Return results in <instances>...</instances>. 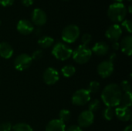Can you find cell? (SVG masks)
Wrapping results in <instances>:
<instances>
[{"mask_svg": "<svg viewBox=\"0 0 132 131\" xmlns=\"http://www.w3.org/2000/svg\"><path fill=\"white\" fill-rule=\"evenodd\" d=\"M128 1H129V2H131V0H128Z\"/></svg>", "mask_w": 132, "mask_h": 131, "instance_id": "60d3db41", "label": "cell"}, {"mask_svg": "<svg viewBox=\"0 0 132 131\" xmlns=\"http://www.w3.org/2000/svg\"><path fill=\"white\" fill-rule=\"evenodd\" d=\"M94 121V113L89 111L88 110L80 113L77 119L78 126L81 128L89 127L93 124Z\"/></svg>", "mask_w": 132, "mask_h": 131, "instance_id": "9c48e42d", "label": "cell"}, {"mask_svg": "<svg viewBox=\"0 0 132 131\" xmlns=\"http://www.w3.org/2000/svg\"><path fill=\"white\" fill-rule=\"evenodd\" d=\"M71 118V113L67 109H63L59 113V120L63 123H67Z\"/></svg>", "mask_w": 132, "mask_h": 131, "instance_id": "7402d4cb", "label": "cell"}, {"mask_svg": "<svg viewBox=\"0 0 132 131\" xmlns=\"http://www.w3.org/2000/svg\"><path fill=\"white\" fill-rule=\"evenodd\" d=\"M128 11H129V12H130V13H131L132 12L131 5H129V7H128Z\"/></svg>", "mask_w": 132, "mask_h": 131, "instance_id": "74e56055", "label": "cell"}, {"mask_svg": "<svg viewBox=\"0 0 132 131\" xmlns=\"http://www.w3.org/2000/svg\"><path fill=\"white\" fill-rule=\"evenodd\" d=\"M112 48L114 50H118L120 49V43L118 42H113V43H112Z\"/></svg>", "mask_w": 132, "mask_h": 131, "instance_id": "e575fe53", "label": "cell"}, {"mask_svg": "<svg viewBox=\"0 0 132 131\" xmlns=\"http://www.w3.org/2000/svg\"><path fill=\"white\" fill-rule=\"evenodd\" d=\"M76 73V68L73 65H66L62 67L61 73L64 77L70 78L73 76Z\"/></svg>", "mask_w": 132, "mask_h": 131, "instance_id": "44dd1931", "label": "cell"}, {"mask_svg": "<svg viewBox=\"0 0 132 131\" xmlns=\"http://www.w3.org/2000/svg\"><path fill=\"white\" fill-rule=\"evenodd\" d=\"M92 53H94L97 56H101L108 54L109 51V46L105 42H96L91 49Z\"/></svg>", "mask_w": 132, "mask_h": 131, "instance_id": "2e32d148", "label": "cell"}, {"mask_svg": "<svg viewBox=\"0 0 132 131\" xmlns=\"http://www.w3.org/2000/svg\"><path fill=\"white\" fill-rule=\"evenodd\" d=\"M21 2L24 6L29 7V6H31L33 4L34 0H21Z\"/></svg>", "mask_w": 132, "mask_h": 131, "instance_id": "836d02e7", "label": "cell"}, {"mask_svg": "<svg viewBox=\"0 0 132 131\" xmlns=\"http://www.w3.org/2000/svg\"><path fill=\"white\" fill-rule=\"evenodd\" d=\"M32 63V59L31 56L26 53H22L15 57L14 60V67L18 71H24L31 66Z\"/></svg>", "mask_w": 132, "mask_h": 131, "instance_id": "52a82bcc", "label": "cell"}, {"mask_svg": "<svg viewBox=\"0 0 132 131\" xmlns=\"http://www.w3.org/2000/svg\"><path fill=\"white\" fill-rule=\"evenodd\" d=\"M91 94L87 89H80L75 91L72 96V103L75 106H84L90 101Z\"/></svg>", "mask_w": 132, "mask_h": 131, "instance_id": "8992f818", "label": "cell"}, {"mask_svg": "<svg viewBox=\"0 0 132 131\" xmlns=\"http://www.w3.org/2000/svg\"><path fill=\"white\" fill-rule=\"evenodd\" d=\"M53 43H54V39L49 36H42L38 40L39 46L43 49H48L50 46H52Z\"/></svg>", "mask_w": 132, "mask_h": 131, "instance_id": "d6986e66", "label": "cell"}, {"mask_svg": "<svg viewBox=\"0 0 132 131\" xmlns=\"http://www.w3.org/2000/svg\"><path fill=\"white\" fill-rule=\"evenodd\" d=\"M119 86H120L121 91H124L125 93L131 92V83L129 80H123Z\"/></svg>", "mask_w": 132, "mask_h": 131, "instance_id": "4316f807", "label": "cell"}, {"mask_svg": "<svg viewBox=\"0 0 132 131\" xmlns=\"http://www.w3.org/2000/svg\"><path fill=\"white\" fill-rule=\"evenodd\" d=\"M15 0H0V5L3 7L11 6L14 3Z\"/></svg>", "mask_w": 132, "mask_h": 131, "instance_id": "1f68e13d", "label": "cell"}, {"mask_svg": "<svg viewBox=\"0 0 132 131\" xmlns=\"http://www.w3.org/2000/svg\"><path fill=\"white\" fill-rule=\"evenodd\" d=\"M1 24H2V22H1V20H0V25H1Z\"/></svg>", "mask_w": 132, "mask_h": 131, "instance_id": "ab89813d", "label": "cell"}, {"mask_svg": "<svg viewBox=\"0 0 132 131\" xmlns=\"http://www.w3.org/2000/svg\"><path fill=\"white\" fill-rule=\"evenodd\" d=\"M114 1H115L116 2H122L124 0H114Z\"/></svg>", "mask_w": 132, "mask_h": 131, "instance_id": "f35d334b", "label": "cell"}, {"mask_svg": "<svg viewBox=\"0 0 132 131\" xmlns=\"http://www.w3.org/2000/svg\"><path fill=\"white\" fill-rule=\"evenodd\" d=\"M43 80L44 83L47 85H53L58 82L60 80V74L59 72L53 68L48 67L43 74Z\"/></svg>", "mask_w": 132, "mask_h": 131, "instance_id": "8fae6325", "label": "cell"}, {"mask_svg": "<svg viewBox=\"0 0 132 131\" xmlns=\"http://www.w3.org/2000/svg\"><path fill=\"white\" fill-rule=\"evenodd\" d=\"M88 103H89L88 104V110L92 113H95V112L98 111L101 107V102L97 99H94V100L90 101Z\"/></svg>", "mask_w": 132, "mask_h": 131, "instance_id": "d4e9b609", "label": "cell"}, {"mask_svg": "<svg viewBox=\"0 0 132 131\" xmlns=\"http://www.w3.org/2000/svg\"><path fill=\"white\" fill-rule=\"evenodd\" d=\"M122 94L119 85L116 83H110L103 89L101 100L106 107L113 108L117 107L120 106Z\"/></svg>", "mask_w": 132, "mask_h": 131, "instance_id": "6da1fadb", "label": "cell"}, {"mask_svg": "<svg viewBox=\"0 0 132 131\" xmlns=\"http://www.w3.org/2000/svg\"><path fill=\"white\" fill-rule=\"evenodd\" d=\"M73 49L63 42L56 43L52 49L53 56L60 61H66L72 56Z\"/></svg>", "mask_w": 132, "mask_h": 131, "instance_id": "277c9868", "label": "cell"}, {"mask_svg": "<svg viewBox=\"0 0 132 131\" xmlns=\"http://www.w3.org/2000/svg\"><path fill=\"white\" fill-rule=\"evenodd\" d=\"M92 54V51L88 46L80 45L74 50H73L72 57L77 63L84 64L90 59Z\"/></svg>", "mask_w": 132, "mask_h": 131, "instance_id": "3957f363", "label": "cell"}, {"mask_svg": "<svg viewBox=\"0 0 132 131\" xmlns=\"http://www.w3.org/2000/svg\"><path fill=\"white\" fill-rule=\"evenodd\" d=\"M13 55V49L12 46L6 42H0V56L3 59H10Z\"/></svg>", "mask_w": 132, "mask_h": 131, "instance_id": "ac0fdd59", "label": "cell"}, {"mask_svg": "<svg viewBox=\"0 0 132 131\" xmlns=\"http://www.w3.org/2000/svg\"><path fill=\"white\" fill-rule=\"evenodd\" d=\"M17 31L24 36L31 34L34 30L33 24L27 19H21L18 22L16 25Z\"/></svg>", "mask_w": 132, "mask_h": 131, "instance_id": "5bb4252c", "label": "cell"}, {"mask_svg": "<svg viewBox=\"0 0 132 131\" xmlns=\"http://www.w3.org/2000/svg\"><path fill=\"white\" fill-rule=\"evenodd\" d=\"M80 34V29L76 25H68L62 31L61 38L64 42L73 43L79 38Z\"/></svg>", "mask_w": 132, "mask_h": 131, "instance_id": "5b68a950", "label": "cell"}, {"mask_svg": "<svg viewBox=\"0 0 132 131\" xmlns=\"http://www.w3.org/2000/svg\"><path fill=\"white\" fill-rule=\"evenodd\" d=\"M87 90L90 94L97 93L100 90V83L97 81H91Z\"/></svg>", "mask_w": 132, "mask_h": 131, "instance_id": "484cf974", "label": "cell"}, {"mask_svg": "<svg viewBox=\"0 0 132 131\" xmlns=\"http://www.w3.org/2000/svg\"><path fill=\"white\" fill-rule=\"evenodd\" d=\"M114 115L119 120L122 122H128L131 119L132 113L131 108L118 106L114 110Z\"/></svg>", "mask_w": 132, "mask_h": 131, "instance_id": "4fadbf2b", "label": "cell"}, {"mask_svg": "<svg viewBox=\"0 0 132 131\" xmlns=\"http://www.w3.org/2000/svg\"><path fill=\"white\" fill-rule=\"evenodd\" d=\"M123 131H132V125L130 124V125L127 126Z\"/></svg>", "mask_w": 132, "mask_h": 131, "instance_id": "8d00e7d4", "label": "cell"}, {"mask_svg": "<svg viewBox=\"0 0 132 131\" xmlns=\"http://www.w3.org/2000/svg\"><path fill=\"white\" fill-rule=\"evenodd\" d=\"M32 21L34 25L37 26H42L46 23L47 15L43 9L36 8L32 13Z\"/></svg>", "mask_w": 132, "mask_h": 131, "instance_id": "7c38bea8", "label": "cell"}, {"mask_svg": "<svg viewBox=\"0 0 132 131\" xmlns=\"http://www.w3.org/2000/svg\"><path fill=\"white\" fill-rule=\"evenodd\" d=\"M12 125L10 122H3L0 124V131H11Z\"/></svg>", "mask_w": 132, "mask_h": 131, "instance_id": "f546056e", "label": "cell"}, {"mask_svg": "<svg viewBox=\"0 0 132 131\" xmlns=\"http://www.w3.org/2000/svg\"><path fill=\"white\" fill-rule=\"evenodd\" d=\"M121 28L125 29L128 33H131L132 32V23L131 21L129 19H125L121 22Z\"/></svg>", "mask_w": 132, "mask_h": 131, "instance_id": "83f0119b", "label": "cell"}, {"mask_svg": "<svg viewBox=\"0 0 132 131\" xmlns=\"http://www.w3.org/2000/svg\"><path fill=\"white\" fill-rule=\"evenodd\" d=\"M12 131H33L32 127L26 123H17L12 128Z\"/></svg>", "mask_w": 132, "mask_h": 131, "instance_id": "603a6c76", "label": "cell"}, {"mask_svg": "<svg viewBox=\"0 0 132 131\" xmlns=\"http://www.w3.org/2000/svg\"><path fill=\"white\" fill-rule=\"evenodd\" d=\"M127 15V8L122 2H114L108 9V16L114 22H121Z\"/></svg>", "mask_w": 132, "mask_h": 131, "instance_id": "7a4b0ae2", "label": "cell"}, {"mask_svg": "<svg viewBox=\"0 0 132 131\" xmlns=\"http://www.w3.org/2000/svg\"><path fill=\"white\" fill-rule=\"evenodd\" d=\"M43 51L40 50V49H37V50H36V51H34V52L32 53L31 57H32V59L38 60V59H40L43 57Z\"/></svg>", "mask_w": 132, "mask_h": 131, "instance_id": "4dcf8cb0", "label": "cell"}, {"mask_svg": "<svg viewBox=\"0 0 132 131\" xmlns=\"http://www.w3.org/2000/svg\"><path fill=\"white\" fill-rule=\"evenodd\" d=\"M91 40H92L91 35L89 34V33H84L82 36V37H81V42H82L81 45H84V46H87V45L91 42Z\"/></svg>", "mask_w": 132, "mask_h": 131, "instance_id": "f1b7e54d", "label": "cell"}, {"mask_svg": "<svg viewBox=\"0 0 132 131\" xmlns=\"http://www.w3.org/2000/svg\"><path fill=\"white\" fill-rule=\"evenodd\" d=\"M64 1H67V0H64Z\"/></svg>", "mask_w": 132, "mask_h": 131, "instance_id": "b9f144b4", "label": "cell"}, {"mask_svg": "<svg viewBox=\"0 0 132 131\" xmlns=\"http://www.w3.org/2000/svg\"><path fill=\"white\" fill-rule=\"evenodd\" d=\"M116 58H117L116 53H113L111 54V56H110V57H109V61L114 63V60L116 59Z\"/></svg>", "mask_w": 132, "mask_h": 131, "instance_id": "d590c367", "label": "cell"}, {"mask_svg": "<svg viewBox=\"0 0 132 131\" xmlns=\"http://www.w3.org/2000/svg\"><path fill=\"white\" fill-rule=\"evenodd\" d=\"M114 63L110 62L109 60H104L99 63L97 68V71L98 75L101 78H108L112 75L114 73Z\"/></svg>", "mask_w": 132, "mask_h": 131, "instance_id": "ba28073f", "label": "cell"}, {"mask_svg": "<svg viewBox=\"0 0 132 131\" xmlns=\"http://www.w3.org/2000/svg\"><path fill=\"white\" fill-rule=\"evenodd\" d=\"M66 125L59 119H54L50 120L46 126L45 131H65Z\"/></svg>", "mask_w": 132, "mask_h": 131, "instance_id": "e0dca14e", "label": "cell"}, {"mask_svg": "<svg viewBox=\"0 0 132 131\" xmlns=\"http://www.w3.org/2000/svg\"><path fill=\"white\" fill-rule=\"evenodd\" d=\"M132 105V93L131 92H126L124 94H122L121 103L120 106L130 107Z\"/></svg>", "mask_w": 132, "mask_h": 131, "instance_id": "ffe728a7", "label": "cell"}, {"mask_svg": "<svg viewBox=\"0 0 132 131\" xmlns=\"http://www.w3.org/2000/svg\"><path fill=\"white\" fill-rule=\"evenodd\" d=\"M120 48L123 53L128 56H131L132 53V36L131 35L126 36L121 39Z\"/></svg>", "mask_w": 132, "mask_h": 131, "instance_id": "9a60e30c", "label": "cell"}, {"mask_svg": "<svg viewBox=\"0 0 132 131\" xmlns=\"http://www.w3.org/2000/svg\"><path fill=\"white\" fill-rule=\"evenodd\" d=\"M122 32L123 30L120 25L113 24L107 29L105 32V36L111 42H118L121 38Z\"/></svg>", "mask_w": 132, "mask_h": 131, "instance_id": "30bf717a", "label": "cell"}, {"mask_svg": "<svg viewBox=\"0 0 132 131\" xmlns=\"http://www.w3.org/2000/svg\"><path fill=\"white\" fill-rule=\"evenodd\" d=\"M102 116H103V117H104V120H106L108 121H110L115 116L114 115V110L113 109V107H107L103 110Z\"/></svg>", "mask_w": 132, "mask_h": 131, "instance_id": "cb8c5ba5", "label": "cell"}, {"mask_svg": "<svg viewBox=\"0 0 132 131\" xmlns=\"http://www.w3.org/2000/svg\"><path fill=\"white\" fill-rule=\"evenodd\" d=\"M65 131H83V130L78 125H71L67 128H66Z\"/></svg>", "mask_w": 132, "mask_h": 131, "instance_id": "d6a6232c", "label": "cell"}]
</instances>
